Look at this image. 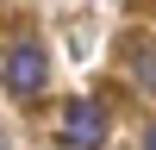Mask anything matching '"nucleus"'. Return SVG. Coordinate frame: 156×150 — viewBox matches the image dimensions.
I'll return each instance as SVG.
<instances>
[{
  "label": "nucleus",
  "mask_w": 156,
  "mask_h": 150,
  "mask_svg": "<svg viewBox=\"0 0 156 150\" xmlns=\"http://www.w3.org/2000/svg\"><path fill=\"white\" fill-rule=\"evenodd\" d=\"M62 144L69 150H100L106 144V106L100 100H75L62 112Z\"/></svg>",
  "instance_id": "obj_2"
},
{
  "label": "nucleus",
  "mask_w": 156,
  "mask_h": 150,
  "mask_svg": "<svg viewBox=\"0 0 156 150\" xmlns=\"http://www.w3.org/2000/svg\"><path fill=\"white\" fill-rule=\"evenodd\" d=\"M144 150H156V125H150V138H144Z\"/></svg>",
  "instance_id": "obj_3"
},
{
  "label": "nucleus",
  "mask_w": 156,
  "mask_h": 150,
  "mask_svg": "<svg viewBox=\"0 0 156 150\" xmlns=\"http://www.w3.org/2000/svg\"><path fill=\"white\" fill-rule=\"evenodd\" d=\"M0 81H6V94H19V100H31V94H44V81H50V62H44V50L25 38V44H12L6 56H0Z\"/></svg>",
  "instance_id": "obj_1"
}]
</instances>
